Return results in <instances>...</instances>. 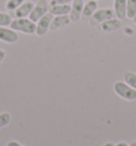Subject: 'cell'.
<instances>
[{
    "label": "cell",
    "mask_w": 136,
    "mask_h": 146,
    "mask_svg": "<svg viewBox=\"0 0 136 146\" xmlns=\"http://www.w3.org/2000/svg\"><path fill=\"white\" fill-rule=\"evenodd\" d=\"M10 28L15 30V31H19L24 34H34L36 31V23L32 21L30 18H15L13 19Z\"/></svg>",
    "instance_id": "6da1fadb"
},
{
    "label": "cell",
    "mask_w": 136,
    "mask_h": 146,
    "mask_svg": "<svg viewBox=\"0 0 136 146\" xmlns=\"http://www.w3.org/2000/svg\"><path fill=\"white\" fill-rule=\"evenodd\" d=\"M114 92L124 100L133 102L136 99V90L123 81H117L114 84Z\"/></svg>",
    "instance_id": "7a4b0ae2"
},
{
    "label": "cell",
    "mask_w": 136,
    "mask_h": 146,
    "mask_svg": "<svg viewBox=\"0 0 136 146\" xmlns=\"http://www.w3.org/2000/svg\"><path fill=\"white\" fill-rule=\"evenodd\" d=\"M113 17H115V14H114V11H113L112 9H98L96 12L92 14V16L89 18V25L92 27H98L102 23L111 19Z\"/></svg>",
    "instance_id": "3957f363"
},
{
    "label": "cell",
    "mask_w": 136,
    "mask_h": 146,
    "mask_svg": "<svg viewBox=\"0 0 136 146\" xmlns=\"http://www.w3.org/2000/svg\"><path fill=\"white\" fill-rule=\"evenodd\" d=\"M49 12V2L47 0H38L34 5L29 18L34 23H37L42 17Z\"/></svg>",
    "instance_id": "277c9868"
},
{
    "label": "cell",
    "mask_w": 136,
    "mask_h": 146,
    "mask_svg": "<svg viewBox=\"0 0 136 146\" xmlns=\"http://www.w3.org/2000/svg\"><path fill=\"white\" fill-rule=\"evenodd\" d=\"M53 19V15L51 13H47L46 15L40 18V21L36 23V31L35 34L37 36H45L47 32L50 30V26H51V21Z\"/></svg>",
    "instance_id": "5b68a950"
},
{
    "label": "cell",
    "mask_w": 136,
    "mask_h": 146,
    "mask_svg": "<svg viewBox=\"0 0 136 146\" xmlns=\"http://www.w3.org/2000/svg\"><path fill=\"white\" fill-rule=\"evenodd\" d=\"M84 3V0H73L71 2V5H70L71 9H70V13H69V17H70L71 21L77 23L81 19Z\"/></svg>",
    "instance_id": "8992f818"
},
{
    "label": "cell",
    "mask_w": 136,
    "mask_h": 146,
    "mask_svg": "<svg viewBox=\"0 0 136 146\" xmlns=\"http://www.w3.org/2000/svg\"><path fill=\"white\" fill-rule=\"evenodd\" d=\"M19 38L18 33L11 28L7 27H0V41L8 43V44H14Z\"/></svg>",
    "instance_id": "52a82bcc"
},
{
    "label": "cell",
    "mask_w": 136,
    "mask_h": 146,
    "mask_svg": "<svg viewBox=\"0 0 136 146\" xmlns=\"http://www.w3.org/2000/svg\"><path fill=\"white\" fill-rule=\"evenodd\" d=\"M34 5L35 4L33 3L32 1H24L19 8H17L15 11H13L12 16H14L15 18H24V17H28L31 14V12H32Z\"/></svg>",
    "instance_id": "ba28073f"
},
{
    "label": "cell",
    "mask_w": 136,
    "mask_h": 146,
    "mask_svg": "<svg viewBox=\"0 0 136 146\" xmlns=\"http://www.w3.org/2000/svg\"><path fill=\"white\" fill-rule=\"evenodd\" d=\"M121 28V21L116 18V17H113L108 21H104L99 26V29H100L102 32L104 33H110V32H115L118 29Z\"/></svg>",
    "instance_id": "9c48e42d"
},
{
    "label": "cell",
    "mask_w": 136,
    "mask_h": 146,
    "mask_svg": "<svg viewBox=\"0 0 136 146\" xmlns=\"http://www.w3.org/2000/svg\"><path fill=\"white\" fill-rule=\"evenodd\" d=\"M71 19L69 15H59V16H53V19L51 21L50 30L51 31H56L59 29H62L64 27H67L68 25H70Z\"/></svg>",
    "instance_id": "30bf717a"
},
{
    "label": "cell",
    "mask_w": 136,
    "mask_h": 146,
    "mask_svg": "<svg viewBox=\"0 0 136 146\" xmlns=\"http://www.w3.org/2000/svg\"><path fill=\"white\" fill-rule=\"evenodd\" d=\"M114 14L115 17L123 21L127 18V0H114Z\"/></svg>",
    "instance_id": "8fae6325"
},
{
    "label": "cell",
    "mask_w": 136,
    "mask_h": 146,
    "mask_svg": "<svg viewBox=\"0 0 136 146\" xmlns=\"http://www.w3.org/2000/svg\"><path fill=\"white\" fill-rule=\"evenodd\" d=\"M98 10V3L96 0H88L87 2L84 3L83 12H82V17L81 19L83 21H89V18L92 16V14Z\"/></svg>",
    "instance_id": "7c38bea8"
},
{
    "label": "cell",
    "mask_w": 136,
    "mask_h": 146,
    "mask_svg": "<svg viewBox=\"0 0 136 146\" xmlns=\"http://www.w3.org/2000/svg\"><path fill=\"white\" fill-rule=\"evenodd\" d=\"M70 4H49V13H51L53 16L59 15H69L70 13Z\"/></svg>",
    "instance_id": "4fadbf2b"
},
{
    "label": "cell",
    "mask_w": 136,
    "mask_h": 146,
    "mask_svg": "<svg viewBox=\"0 0 136 146\" xmlns=\"http://www.w3.org/2000/svg\"><path fill=\"white\" fill-rule=\"evenodd\" d=\"M136 16V0H127V17L133 19Z\"/></svg>",
    "instance_id": "5bb4252c"
},
{
    "label": "cell",
    "mask_w": 136,
    "mask_h": 146,
    "mask_svg": "<svg viewBox=\"0 0 136 146\" xmlns=\"http://www.w3.org/2000/svg\"><path fill=\"white\" fill-rule=\"evenodd\" d=\"M124 82L128 83L130 86H132L133 89L136 90V74L132 72H128L124 74Z\"/></svg>",
    "instance_id": "9a60e30c"
},
{
    "label": "cell",
    "mask_w": 136,
    "mask_h": 146,
    "mask_svg": "<svg viewBox=\"0 0 136 146\" xmlns=\"http://www.w3.org/2000/svg\"><path fill=\"white\" fill-rule=\"evenodd\" d=\"M12 15L0 12V27H9L12 23Z\"/></svg>",
    "instance_id": "2e32d148"
},
{
    "label": "cell",
    "mask_w": 136,
    "mask_h": 146,
    "mask_svg": "<svg viewBox=\"0 0 136 146\" xmlns=\"http://www.w3.org/2000/svg\"><path fill=\"white\" fill-rule=\"evenodd\" d=\"M24 2V0H9L7 2V9L10 12L15 11L17 8H19L21 4Z\"/></svg>",
    "instance_id": "e0dca14e"
},
{
    "label": "cell",
    "mask_w": 136,
    "mask_h": 146,
    "mask_svg": "<svg viewBox=\"0 0 136 146\" xmlns=\"http://www.w3.org/2000/svg\"><path fill=\"white\" fill-rule=\"evenodd\" d=\"M11 122V115L9 113H1L0 114V128L8 126Z\"/></svg>",
    "instance_id": "ac0fdd59"
},
{
    "label": "cell",
    "mask_w": 136,
    "mask_h": 146,
    "mask_svg": "<svg viewBox=\"0 0 136 146\" xmlns=\"http://www.w3.org/2000/svg\"><path fill=\"white\" fill-rule=\"evenodd\" d=\"M73 0H50L49 4L53 5V4H70Z\"/></svg>",
    "instance_id": "d6986e66"
},
{
    "label": "cell",
    "mask_w": 136,
    "mask_h": 146,
    "mask_svg": "<svg viewBox=\"0 0 136 146\" xmlns=\"http://www.w3.org/2000/svg\"><path fill=\"white\" fill-rule=\"evenodd\" d=\"M124 33L129 34V35H132L133 33H134V29L131 28V27H127V28H124Z\"/></svg>",
    "instance_id": "ffe728a7"
},
{
    "label": "cell",
    "mask_w": 136,
    "mask_h": 146,
    "mask_svg": "<svg viewBox=\"0 0 136 146\" xmlns=\"http://www.w3.org/2000/svg\"><path fill=\"white\" fill-rule=\"evenodd\" d=\"M7 146H22V145H20L19 143L15 142V141H10V142L7 144Z\"/></svg>",
    "instance_id": "44dd1931"
},
{
    "label": "cell",
    "mask_w": 136,
    "mask_h": 146,
    "mask_svg": "<svg viewBox=\"0 0 136 146\" xmlns=\"http://www.w3.org/2000/svg\"><path fill=\"white\" fill-rule=\"evenodd\" d=\"M4 57H5V52H4L2 49H0V63L3 61Z\"/></svg>",
    "instance_id": "7402d4cb"
},
{
    "label": "cell",
    "mask_w": 136,
    "mask_h": 146,
    "mask_svg": "<svg viewBox=\"0 0 136 146\" xmlns=\"http://www.w3.org/2000/svg\"><path fill=\"white\" fill-rule=\"evenodd\" d=\"M115 146H128V144L125 142H119L118 144H116Z\"/></svg>",
    "instance_id": "603a6c76"
},
{
    "label": "cell",
    "mask_w": 136,
    "mask_h": 146,
    "mask_svg": "<svg viewBox=\"0 0 136 146\" xmlns=\"http://www.w3.org/2000/svg\"><path fill=\"white\" fill-rule=\"evenodd\" d=\"M103 146H115V145H114V143H112V142H108V143H105Z\"/></svg>",
    "instance_id": "cb8c5ba5"
},
{
    "label": "cell",
    "mask_w": 136,
    "mask_h": 146,
    "mask_svg": "<svg viewBox=\"0 0 136 146\" xmlns=\"http://www.w3.org/2000/svg\"><path fill=\"white\" fill-rule=\"evenodd\" d=\"M129 146H136V140H134V141H133V142L131 143Z\"/></svg>",
    "instance_id": "d4e9b609"
},
{
    "label": "cell",
    "mask_w": 136,
    "mask_h": 146,
    "mask_svg": "<svg viewBox=\"0 0 136 146\" xmlns=\"http://www.w3.org/2000/svg\"><path fill=\"white\" fill-rule=\"evenodd\" d=\"M132 21H133V23H134V24H135V25H136V16H135V17H134V18H133Z\"/></svg>",
    "instance_id": "484cf974"
},
{
    "label": "cell",
    "mask_w": 136,
    "mask_h": 146,
    "mask_svg": "<svg viewBox=\"0 0 136 146\" xmlns=\"http://www.w3.org/2000/svg\"><path fill=\"white\" fill-rule=\"evenodd\" d=\"M96 1H98V0H96Z\"/></svg>",
    "instance_id": "4316f807"
}]
</instances>
